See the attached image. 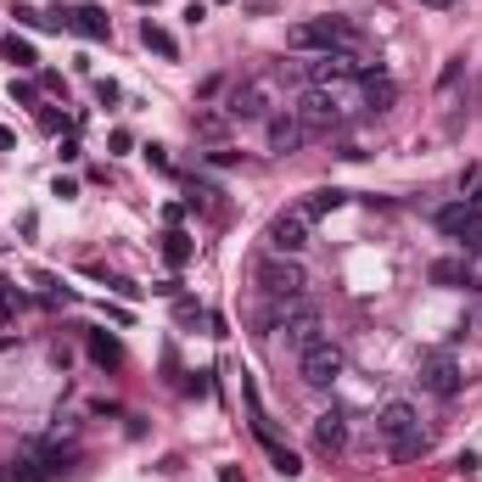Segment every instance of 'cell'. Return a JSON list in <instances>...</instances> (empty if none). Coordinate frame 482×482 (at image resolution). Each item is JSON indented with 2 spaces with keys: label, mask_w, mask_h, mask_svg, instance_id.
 <instances>
[{
  "label": "cell",
  "mask_w": 482,
  "mask_h": 482,
  "mask_svg": "<svg viewBox=\"0 0 482 482\" xmlns=\"http://www.w3.org/2000/svg\"><path fill=\"white\" fill-rule=\"evenodd\" d=\"M286 46L292 51H320V56H348V51H365V39L348 17H309V23H298L286 34Z\"/></svg>",
  "instance_id": "cell-1"
},
{
  "label": "cell",
  "mask_w": 482,
  "mask_h": 482,
  "mask_svg": "<svg viewBox=\"0 0 482 482\" xmlns=\"http://www.w3.org/2000/svg\"><path fill=\"white\" fill-rule=\"evenodd\" d=\"M376 432L387 437L393 460H421L427 454V432H421V415H415L410 398H387V404L376 410Z\"/></svg>",
  "instance_id": "cell-2"
},
{
  "label": "cell",
  "mask_w": 482,
  "mask_h": 482,
  "mask_svg": "<svg viewBox=\"0 0 482 482\" xmlns=\"http://www.w3.org/2000/svg\"><path fill=\"white\" fill-rule=\"evenodd\" d=\"M292 113L303 118V130H309V135H314V130H342V123H348V101H342V90L314 85V90H309Z\"/></svg>",
  "instance_id": "cell-3"
},
{
  "label": "cell",
  "mask_w": 482,
  "mask_h": 482,
  "mask_svg": "<svg viewBox=\"0 0 482 482\" xmlns=\"http://www.w3.org/2000/svg\"><path fill=\"white\" fill-rule=\"evenodd\" d=\"M309 230H314V219H309V207H286V214H275L269 219V253L275 258H292V253H303L309 247Z\"/></svg>",
  "instance_id": "cell-4"
},
{
  "label": "cell",
  "mask_w": 482,
  "mask_h": 482,
  "mask_svg": "<svg viewBox=\"0 0 482 482\" xmlns=\"http://www.w3.org/2000/svg\"><path fill=\"white\" fill-rule=\"evenodd\" d=\"M281 337H286V348H309V342H320V309L314 303H303V298H292V303H281Z\"/></svg>",
  "instance_id": "cell-5"
},
{
  "label": "cell",
  "mask_w": 482,
  "mask_h": 482,
  "mask_svg": "<svg viewBox=\"0 0 482 482\" xmlns=\"http://www.w3.org/2000/svg\"><path fill=\"white\" fill-rule=\"evenodd\" d=\"M437 230H444L449 241H460L466 253H477V247H482V214H477L471 202H449L444 214H437Z\"/></svg>",
  "instance_id": "cell-6"
},
{
  "label": "cell",
  "mask_w": 482,
  "mask_h": 482,
  "mask_svg": "<svg viewBox=\"0 0 482 482\" xmlns=\"http://www.w3.org/2000/svg\"><path fill=\"white\" fill-rule=\"evenodd\" d=\"M421 387H427V393H437V398H454L460 387H466V376H460L454 353H444V348L421 353Z\"/></svg>",
  "instance_id": "cell-7"
},
{
  "label": "cell",
  "mask_w": 482,
  "mask_h": 482,
  "mask_svg": "<svg viewBox=\"0 0 482 482\" xmlns=\"http://www.w3.org/2000/svg\"><path fill=\"white\" fill-rule=\"evenodd\" d=\"M337 376H342V348L331 342V337H320V342L303 348V382H309V387H331Z\"/></svg>",
  "instance_id": "cell-8"
},
{
  "label": "cell",
  "mask_w": 482,
  "mask_h": 482,
  "mask_svg": "<svg viewBox=\"0 0 482 482\" xmlns=\"http://www.w3.org/2000/svg\"><path fill=\"white\" fill-rule=\"evenodd\" d=\"M258 281H264V292H269V298H275V303H292V298H303V269L298 264H292V258H269L264 269H258Z\"/></svg>",
  "instance_id": "cell-9"
},
{
  "label": "cell",
  "mask_w": 482,
  "mask_h": 482,
  "mask_svg": "<svg viewBox=\"0 0 482 482\" xmlns=\"http://www.w3.org/2000/svg\"><path fill=\"white\" fill-rule=\"evenodd\" d=\"M269 101H275V90H269V79H247V85L230 90L224 101V118H264Z\"/></svg>",
  "instance_id": "cell-10"
},
{
  "label": "cell",
  "mask_w": 482,
  "mask_h": 482,
  "mask_svg": "<svg viewBox=\"0 0 482 482\" xmlns=\"http://www.w3.org/2000/svg\"><path fill=\"white\" fill-rule=\"evenodd\" d=\"M264 140H269V152H281V157H286V152H298V146L309 140V130H303V118L286 107V113H275V118H269Z\"/></svg>",
  "instance_id": "cell-11"
},
{
  "label": "cell",
  "mask_w": 482,
  "mask_h": 482,
  "mask_svg": "<svg viewBox=\"0 0 482 482\" xmlns=\"http://www.w3.org/2000/svg\"><path fill=\"white\" fill-rule=\"evenodd\" d=\"M56 29L85 34V39H107V34H113V23H107V17H101L96 6H73V12H62V17H56Z\"/></svg>",
  "instance_id": "cell-12"
},
{
  "label": "cell",
  "mask_w": 482,
  "mask_h": 482,
  "mask_svg": "<svg viewBox=\"0 0 482 482\" xmlns=\"http://www.w3.org/2000/svg\"><path fill=\"white\" fill-rule=\"evenodd\" d=\"M314 444H320L326 454L348 449V415H342V410H326V415H314Z\"/></svg>",
  "instance_id": "cell-13"
},
{
  "label": "cell",
  "mask_w": 482,
  "mask_h": 482,
  "mask_svg": "<svg viewBox=\"0 0 482 482\" xmlns=\"http://www.w3.org/2000/svg\"><path fill=\"white\" fill-rule=\"evenodd\" d=\"M359 79H365V101H370L376 113H382V107H393V101H398V85H393V79H387L382 68H365Z\"/></svg>",
  "instance_id": "cell-14"
},
{
  "label": "cell",
  "mask_w": 482,
  "mask_h": 482,
  "mask_svg": "<svg viewBox=\"0 0 482 482\" xmlns=\"http://www.w3.org/2000/svg\"><path fill=\"white\" fill-rule=\"evenodd\" d=\"M140 46H146V51H157L163 62H174V56H180V39H174L169 29H163V23H152V17L140 23Z\"/></svg>",
  "instance_id": "cell-15"
},
{
  "label": "cell",
  "mask_w": 482,
  "mask_h": 482,
  "mask_svg": "<svg viewBox=\"0 0 482 482\" xmlns=\"http://www.w3.org/2000/svg\"><path fill=\"white\" fill-rule=\"evenodd\" d=\"M90 359L107 365V370H118V365H123V348L107 337V331H90Z\"/></svg>",
  "instance_id": "cell-16"
},
{
  "label": "cell",
  "mask_w": 482,
  "mask_h": 482,
  "mask_svg": "<svg viewBox=\"0 0 482 482\" xmlns=\"http://www.w3.org/2000/svg\"><path fill=\"white\" fill-rule=\"evenodd\" d=\"M163 258H169L174 269L191 264V236H185V230H169V236H163Z\"/></svg>",
  "instance_id": "cell-17"
},
{
  "label": "cell",
  "mask_w": 482,
  "mask_h": 482,
  "mask_svg": "<svg viewBox=\"0 0 482 482\" xmlns=\"http://www.w3.org/2000/svg\"><path fill=\"white\" fill-rule=\"evenodd\" d=\"M0 51H6V62H17V68H39L34 46H29V39H17V34H6V39H0Z\"/></svg>",
  "instance_id": "cell-18"
},
{
  "label": "cell",
  "mask_w": 482,
  "mask_h": 482,
  "mask_svg": "<svg viewBox=\"0 0 482 482\" xmlns=\"http://www.w3.org/2000/svg\"><path fill=\"white\" fill-rule=\"evenodd\" d=\"M432 281L437 286H460V281H466V258H437L432 264Z\"/></svg>",
  "instance_id": "cell-19"
},
{
  "label": "cell",
  "mask_w": 482,
  "mask_h": 482,
  "mask_svg": "<svg viewBox=\"0 0 482 482\" xmlns=\"http://www.w3.org/2000/svg\"><path fill=\"white\" fill-rule=\"evenodd\" d=\"M460 202H471L477 214H482V163H477V169H466V174H460Z\"/></svg>",
  "instance_id": "cell-20"
},
{
  "label": "cell",
  "mask_w": 482,
  "mask_h": 482,
  "mask_svg": "<svg viewBox=\"0 0 482 482\" xmlns=\"http://www.w3.org/2000/svg\"><path fill=\"white\" fill-rule=\"evenodd\" d=\"M342 202H348L342 191H314V197H309L303 207H309V219H320V214H337V207H342Z\"/></svg>",
  "instance_id": "cell-21"
},
{
  "label": "cell",
  "mask_w": 482,
  "mask_h": 482,
  "mask_svg": "<svg viewBox=\"0 0 482 482\" xmlns=\"http://www.w3.org/2000/svg\"><path fill=\"white\" fill-rule=\"evenodd\" d=\"M6 482H46V466H39V460H17L6 471Z\"/></svg>",
  "instance_id": "cell-22"
},
{
  "label": "cell",
  "mask_w": 482,
  "mask_h": 482,
  "mask_svg": "<svg viewBox=\"0 0 482 482\" xmlns=\"http://www.w3.org/2000/svg\"><path fill=\"white\" fill-rule=\"evenodd\" d=\"M12 101H17V107H39V85H29V79H12Z\"/></svg>",
  "instance_id": "cell-23"
},
{
  "label": "cell",
  "mask_w": 482,
  "mask_h": 482,
  "mask_svg": "<svg viewBox=\"0 0 482 482\" xmlns=\"http://www.w3.org/2000/svg\"><path fill=\"white\" fill-rule=\"evenodd\" d=\"M146 163H152L157 174H174V163H169V152H163V146H146Z\"/></svg>",
  "instance_id": "cell-24"
},
{
  "label": "cell",
  "mask_w": 482,
  "mask_h": 482,
  "mask_svg": "<svg viewBox=\"0 0 482 482\" xmlns=\"http://www.w3.org/2000/svg\"><path fill=\"white\" fill-rule=\"evenodd\" d=\"M197 130H202L207 140H219V135H224V118H214V113H202V118H197Z\"/></svg>",
  "instance_id": "cell-25"
},
{
  "label": "cell",
  "mask_w": 482,
  "mask_h": 482,
  "mask_svg": "<svg viewBox=\"0 0 482 482\" xmlns=\"http://www.w3.org/2000/svg\"><path fill=\"white\" fill-rule=\"evenodd\" d=\"M96 96H101V101H107V107H113V101H118V85H113V79H96Z\"/></svg>",
  "instance_id": "cell-26"
},
{
  "label": "cell",
  "mask_w": 482,
  "mask_h": 482,
  "mask_svg": "<svg viewBox=\"0 0 482 482\" xmlns=\"http://www.w3.org/2000/svg\"><path fill=\"white\" fill-rule=\"evenodd\" d=\"M219 482H247V477H241L236 466H219Z\"/></svg>",
  "instance_id": "cell-27"
},
{
  "label": "cell",
  "mask_w": 482,
  "mask_h": 482,
  "mask_svg": "<svg viewBox=\"0 0 482 482\" xmlns=\"http://www.w3.org/2000/svg\"><path fill=\"white\" fill-rule=\"evenodd\" d=\"M421 6H454V0H421Z\"/></svg>",
  "instance_id": "cell-28"
},
{
  "label": "cell",
  "mask_w": 482,
  "mask_h": 482,
  "mask_svg": "<svg viewBox=\"0 0 482 482\" xmlns=\"http://www.w3.org/2000/svg\"><path fill=\"white\" fill-rule=\"evenodd\" d=\"M135 6H157V0H135Z\"/></svg>",
  "instance_id": "cell-29"
}]
</instances>
